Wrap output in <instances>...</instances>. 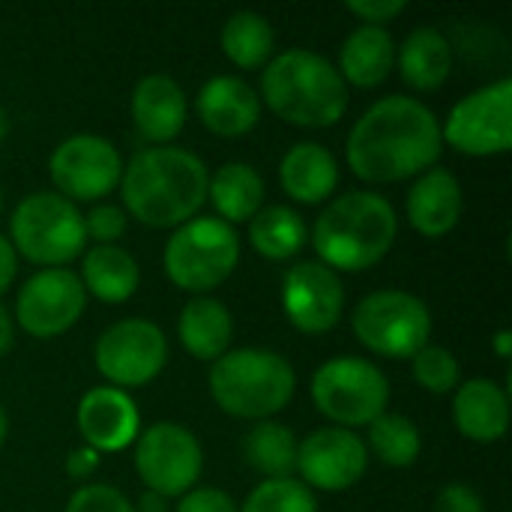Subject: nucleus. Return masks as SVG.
I'll list each match as a JSON object with an SVG mask.
<instances>
[{
  "label": "nucleus",
  "instance_id": "nucleus-1",
  "mask_svg": "<svg viewBox=\"0 0 512 512\" xmlns=\"http://www.w3.org/2000/svg\"><path fill=\"white\" fill-rule=\"evenodd\" d=\"M441 120L414 96H384L348 135V168L366 183H399L438 165Z\"/></svg>",
  "mask_w": 512,
  "mask_h": 512
},
{
  "label": "nucleus",
  "instance_id": "nucleus-2",
  "mask_svg": "<svg viewBox=\"0 0 512 512\" xmlns=\"http://www.w3.org/2000/svg\"><path fill=\"white\" fill-rule=\"evenodd\" d=\"M210 171L192 150L144 147L123 165L120 198L126 216L147 228H180L195 219L207 201Z\"/></svg>",
  "mask_w": 512,
  "mask_h": 512
},
{
  "label": "nucleus",
  "instance_id": "nucleus-3",
  "mask_svg": "<svg viewBox=\"0 0 512 512\" xmlns=\"http://www.w3.org/2000/svg\"><path fill=\"white\" fill-rule=\"evenodd\" d=\"M396 237L399 216L384 195L345 192L321 210L309 240L324 267L336 273H360L381 264Z\"/></svg>",
  "mask_w": 512,
  "mask_h": 512
},
{
  "label": "nucleus",
  "instance_id": "nucleus-4",
  "mask_svg": "<svg viewBox=\"0 0 512 512\" xmlns=\"http://www.w3.org/2000/svg\"><path fill=\"white\" fill-rule=\"evenodd\" d=\"M258 99L291 126L324 129L345 117L348 84L327 57L309 48H288L264 66Z\"/></svg>",
  "mask_w": 512,
  "mask_h": 512
},
{
  "label": "nucleus",
  "instance_id": "nucleus-5",
  "mask_svg": "<svg viewBox=\"0 0 512 512\" xmlns=\"http://www.w3.org/2000/svg\"><path fill=\"white\" fill-rule=\"evenodd\" d=\"M213 402L237 420H273L297 390L294 366L267 348H237L210 366Z\"/></svg>",
  "mask_w": 512,
  "mask_h": 512
},
{
  "label": "nucleus",
  "instance_id": "nucleus-6",
  "mask_svg": "<svg viewBox=\"0 0 512 512\" xmlns=\"http://www.w3.org/2000/svg\"><path fill=\"white\" fill-rule=\"evenodd\" d=\"M240 261L237 231L216 216H195L186 225L174 228L165 243L162 264L165 276L195 297H207L219 288Z\"/></svg>",
  "mask_w": 512,
  "mask_h": 512
},
{
  "label": "nucleus",
  "instance_id": "nucleus-7",
  "mask_svg": "<svg viewBox=\"0 0 512 512\" xmlns=\"http://www.w3.org/2000/svg\"><path fill=\"white\" fill-rule=\"evenodd\" d=\"M9 237L15 255L42 264V270L63 267L87 246L84 213L57 192H33L12 210Z\"/></svg>",
  "mask_w": 512,
  "mask_h": 512
},
{
  "label": "nucleus",
  "instance_id": "nucleus-8",
  "mask_svg": "<svg viewBox=\"0 0 512 512\" xmlns=\"http://www.w3.org/2000/svg\"><path fill=\"white\" fill-rule=\"evenodd\" d=\"M315 408L339 429L375 423L390 405L387 375L363 357H333L321 363L309 384Z\"/></svg>",
  "mask_w": 512,
  "mask_h": 512
},
{
  "label": "nucleus",
  "instance_id": "nucleus-9",
  "mask_svg": "<svg viewBox=\"0 0 512 512\" xmlns=\"http://www.w3.org/2000/svg\"><path fill=\"white\" fill-rule=\"evenodd\" d=\"M351 330L363 348L390 360H411L432 336V312L411 291H375L351 312Z\"/></svg>",
  "mask_w": 512,
  "mask_h": 512
},
{
  "label": "nucleus",
  "instance_id": "nucleus-10",
  "mask_svg": "<svg viewBox=\"0 0 512 512\" xmlns=\"http://www.w3.org/2000/svg\"><path fill=\"white\" fill-rule=\"evenodd\" d=\"M135 471L147 492L183 498L195 489L204 471V453L186 426L159 420L135 438Z\"/></svg>",
  "mask_w": 512,
  "mask_h": 512
},
{
  "label": "nucleus",
  "instance_id": "nucleus-11",
  "mask_svg": "<svg viewBox=\"0 0 512 512\" xmlns=\"http://www.w3.org/2000/svg\"><path fill=\"white\" fill-rule=\"evenodd\" d=\"M444 144L465 156H501L512 150V81H492L459 99L444 126Z\"/></svg>",
  "mask_w": 512,
  "mask_h": 512
},
{
  "label": "nucleus",
  "instance_id": "nucleus-12",
  "mask_svg": "<svg viewBox=\"0 0 512 512\" xmlns=\"http://www.w3.org/2000/svg\"><path fill=\"white\" fill-rule=\"evenodd\" d=\"M93 360L108 387L129 393L147 387L165 369L168 339L147 318H123L96 339Z\"/></svg>",
  "mask_w": 512,
  "mask_h": 512
},
{
  "label": "nucleus",
  "instance_id": "nucleus-13",
  "mask_svg": "<svg viewBox=\"0 0 512 512\" xmlns=\"http://www.w3.org/2000/svg\"><path fill=\"white\" fill-rule=\"evenodd\" d=\"M48 174L66 201H99L120 186L123 156L108 138L81 132L54 147Z\"/></svg>",
  "mask_w": 512,
  "mask_h": 512
},
{
  "label": "nucleus",
  "instance_id": "nucleus-14",
  "mask_svg": "<svg viewBox=\"0 0 512 512\" xmlns=\"http://www.w3.org/2000/svg\"><path fill=\"white\" fill-rule=\"evenodd\" d=\"M87 306V291L78 273L66 267H48L33 273L15 297V321L33 339L63 336L78 324Z\"/></svg>",
  "mask_w": 512,
  "mask_h": 512
},
{
  "label": "nucleus",
  "instance_id": "nucleus-15",
  "mask_svg": "<svg viewBox=\"0 0 512 512\" xmlns=\"http://www.w3.org/2000/svg\"><path fill=\"white\" fill-rule=\"evenodd\" d=\"M369 468L366 441L339 426H324L297 444V471L303 486L321 492H345L363 480Z\"/></svg>",
  "mask_w": 512,
  "mask_h": 512
},
{
  "label": "nucleus",
  "instance_id": "nucleus-16",
  "mask_svg": "<svg viewBox=\"0 0 512 512\" xmlns=\"http://www.w3.org/2000/svg\"><path fill=\"white\" fill-rule=\"evenodd\" d=\"M282 312L288 324L306 336H321L342 321L345 288L336 270L321 261H300L285 273Z\"/></svg>",
  "mask_w": 512,
  "mask_h": 512
},
{
  "label": "nucleus",
  "instance_id": "nucleus-17",
  "mask_svg": "<svg viewBox=\"0 0 512 512\" xmlns=\"http://www.w3.org/2000/svg\"><path fill=\"white\" fill-rule=\"evenodd\" d=\"M78 432L84 438V447L102 453H120L129 444H135L141 432L138 405L126 390L117 387H93L81 396L75 411Z\"/></svg>",
  "mask_w": 512,
  "mask_h": 512
},
{
  "label": "nucleus",
  "instance_id": "nucleus-18",
  "mask_svg": "<svg viewBox=\"0 0 512 512\" xmlns=\"http://www.w3.org/2000/svg\"><path fill=\"white\" fill-rule=\"evenodd\" d=\"M195 111L201 123L219 138L249 135L261 120L258 93L237 75H213L195 96Z\"/></svg>",
  "mask_w": 512,
  "mask_h": 512
},
{
  "label": "nucleus",
  "instance_id": "nucleus-19",
  "mask_svg": "<svg viewBox=\"0 0 512 512\" xmlns=\"http://www.w3.org/2000/svg\"><path fill=\"white\" fill-rule=\"evenodd\" d=\"M186 114H189L186 93L171 75L153 72L135 84L132 120L138 135L153 147H165L168 141H174L186 126Z\"/></svg>",
  "mask_w": 512,
  "mask_h": 512
},
{
  "label": "nucleus",
  "instance_id": "nucleus-20",
  "mask_svg": "<svg viewBox=\"0 0 512 512\" xmlns=\"http://www.w3.org/2000/svg\"><path fill=\"white\" fill-rule=\"evenodd\" d=\"M462 207H465V195L459 177L438 165L414 180L405 201L408 222L423 237L450 234L462 219Z\"/></svg>",
  "mask_w": 512,
  "mask_h": 512
},
{
  "label": "nucleus",
  "instance_id": "nucleus-21",
  "mask_svg": "<svg viewBox=\"0 0 512 512\" xmlns=\"http://www.w3.org/2000/svg\"><path fill=\"white\" fill-rule=\"evenodd\" d=\"M453 423L474 444H495L510 429V396L492 378H468L453 396Z\"/></svg>",
  "mask_w": 512,
  "mask_h": 512
},
{
  "label": "nucleus",
  "instance_id": "nucleus-22",
  "mask_svg": "<svg viewBox=\"0 0 512 512\" xmlns=\"http://www.w3.org/2000/svg\"><path fill=\"white\" fill-rule=\"evenodd\" d=\"M279 183L297 204H321L339 186V162L318 141H297L279 162Z\"/></svg>",
  "mask_w": 512,
  "mask_h": 512
},
{
  "label": "nucleus",
  "instance_id": "nucleus-23",
  "mask_svg": "<svg viewBox=\"0 0 512 512\" xmlns=\"http://www.w3.org/2000/svg\"><path fill=\"white\" fill-rule=\"evenodd\" d=\"M396 66V39L387 27L360 24L348 33L339 48V75L345 84L354 87H378L390 78Z\"/></svg>",
  "mask_w": 512,
  "mask_h": 512
},
{
  "label": "nucleus",
  "instance_id": "nucleus-24",
  "mask_svg": "<svg viewBox=\"0 0 512 512\" xmlns=\"http://www.w3.org/2000/svg\"><path fill=\"white\" fill-rule=\"evenodd\" d=\"M177 336L186 354L204 363H216L222 354H228L234 339V318L228 306L216 297H192L180 318H177Z\"/></svg>",
  "mask_w": 512,
  "mask_h": 512
},
{
  "label": "nucleus",
  "instance_id": "nucleus-25",
  "mask_svg": "<svg viewBox=\"0 0 512 512\" xmlns=\"http://www.w3.org/2000/svg\"><path fill=\"white\" fill-rule=\"evenodd\" d=\"M399 75L414 90H438L453 72V45L438 27H414L402 45H396Z\"/></svg>",
  "mask_w": 512,
  "mask_h": 512
},
{
  "label": "nucleus",
  "instance_id": "nucleus-26",
  "mask_svg": "<svg viewBox=\"0 0 512 512\" xmlns=\"http://www.w3.org/2000/svg\"><path fill=\"white\" fill-rule=\"evenodd\" d=\"M81 285L87 294H93L99 303H126L138 285H141V270L132 252L123 246H93L84 252L81 261Z\"/></svg>",
  "mask_w": 512,
  "mask_h": 512
},
{
  "label": "nucleus",
  "instance_id": "nucleus-27",
  "mask_svg": "<svg viewBox=\"0 0 512 512\" xmlns=\"http://www.w3.org/2000/svg\"><path fill=\"white\" fill-rule=\"evenodd\" d=\"M207 198L216 207V219L228 222H249L264 207V177L246 162H225L207 180Z\"/></svg>",
  "mask_w": 512,
  "mask_h": 512
},
{
  "label": "nucleus",
  "instance_id": "nucleus-28",
  "mask_svg": "<svg viewBox=\"0 0 512 512\" xmlns=\"http://www.w3.org/2000/svg\"><path fill=\"white\" fill-rule=\"evenodd\" d=\"M249 243L267 261H291L309 243V228L297 210L273 204L249 219Z\"/></svg>",
  "mask_w": 512,
  "mask_h": 512
},
{
  "label": "nucleus",
  "instance_id": "nucleus-29",
  "mask_svg": "<svg viewBox=\"0 0 512 512\" xmlns=\"http://www.w3.org/2000/svg\"><path fill=\"white\" fill-rule=\"evenodd\" d=\"M219 45H222V54L237 69H264L273 60L276 33L264 15L243 9V12H234L222 24Z\"/></svg>",
  "mask_w": 512,
  "mask_h": 512
},
{
  "label": "nucleus",
  "instance_id": "nucleus-30",
  "mask_svg": "<svg viewBox=\"0 0 512 512\" xmlns=\"http://www.w3.org/2000/svg\"><path fill=\"white\" fill-rule=\"evenodd\" d=\"M243 459L264 480H288L297 471V438L276 420H261L243 438Z\"/></svg>",
  "mask_w": 512,
  "mask_h": 512
},
{
  "label": "nucleus",
  "instance_id": "nucleus-31",
  "mask_svg": "<svg viewBox=\"0 0 512 512\" xmlns=\"http://www.w3.org/2000/svg\"><path fill=\"white\" fill-rule=\"evenodd\" d=\"M378 462L387 468H411L420 459L423 438L414 420L405 414L384 411L375 423H369V447Z\"/></svg>",
  "mask_w": 512,
  "mask_h": 512
},
{
  "label": "nucleus",
  "instance_id": "nucleus-32",
  "mask_svg": "<svg viewBox=\"0 0 512 512\" xmlns=\"http://www.w3.org/2000/svg\"><path fill=\"white\" fill-rule=\"evenodd\" d=\"M237 512H318V501L300 480H264L258 483Z\"/></svg>",
  "mask_w": 512,
  "mask_h": 512
},
{
  "label": "nucleus",
  "instance_id": "nucleus-33",
  "mask_svg": "<svg viewBox=\"0 0 512 512\" xmlns=\"http://www.w3.org/2000/svg\"><path fill=\"white\" fill-rule=\"evenodd\" d=\"M411 372H414V381L435 396L453 393L462 384V369H459L456 354L450 348H441V345L420 348L411 357Z\"/></svg>",
  "mask_w": 512,
  "mask_h": 512
},
{
  "label": "nucleus",
  "instance_id": "nucleus-34",
  "mask_svg": "<svg viewBox=\"0 0 512 512\" xmlns=\"http://www.w3.org/2000/svg\"><path fill=\"white\" fill-rule=\"evenodd\" d=\"M126 225V210L114 204H96L90 213H84V237L96 246H117V240L126 234Z\"/></svg>",
  "mask_w": 512,
  "mask_h": 512
},
{
  "label": "nucleus",
  "instance_id": "nucleus-35",
  "mask_svg": "<svg viewBox=\"0 0 512 512\" xmlns=\"http://www.w3.org/2000/svg\"><path fill=\"white\" fill-rule=\"evenodd\" d=\"M66 512H135V504H129V498L114 486L90 483L69 498Z\"/></svg>",
  "mask_w": 512,
  "mask_h": 512
},
{
  "label": "nucleus",
  "instance_id": "nucleus-36",
  "mask_svg": "<svg viewBox=\"0 0 512 512\" xmlns=\"http://www.w3.org/2000/svg\"><path fill=\"white\" fill-rule=\"evenodd\" d=\"M345 9H348L354 18H360L363 24L384 27L387 21L399 18V15L408 9V3H405V0H348Z\"/></svg>",
  "mask_w": 512,
  "mask_h": 512
},
{
  "label": "nucleus",
  "instance_id": "nucleus-37",
  "mask_svg": "<svg viewBox=\"0 0 512 512\" xmlns=\"http://www.w3.org/2000/svg\"><path fill=\"white\" fill-rule=\"evenodd\" d=\"M177 512H237V504L228 492L213 489V486H201V489H192L180 498Z\"/></svg>",
  "mask_w": 512,
  "mask_h": 512
},
{
  "label": "nucleus",
  "instance_id": "nucleus-38",
  "mask_svg": "<svg viewBox=\"0 0 512 512\" xmlns=\"http://www.w3.org/2000/svg\"><path fill=\"white\" fill-rule=\"evenodd\" d=\"M435 512H486V504L477 489L465 483H450L438 492Z\"/></svg>",
  "mask_w": 512,
  "mask_h": 512
},
{
  "label": "nucleus",
  "instance_id": "nucleus-39",
  "mask_svg": "<svg viewBox=\"0 0 512 512\" xmlns=\"http://www.w3.org/2000/svg\"><path fill=\"white\" fill-rule=\"evenodd\" d=\"M99 453L90 450V447H75L69 456H66V474L69 480H90L99 468Z\"/></svg>",
  "mask_w": 512,
  "mask_h": 512
},
{
  "label": "nucleus",
  "instance_id": "nucleus-40",
  "mask_svg": "<svg viewBox=\"0 0 512 512\" xmlns=\"http://www.w3.org/2000/svg\"><path fill=\"white\" fill-rule=\"evenodd\" d=\"M15 273H18V255H15V249H12V243L0 234V294L9 291Z\"/></svg>",
  "mask_w": 512,
  "mask_h": 512
},
{
  "label": "nucleus",
  "instance_id": "nucleus-41",
  "mask_svg": "<svg viewBox=\"0 0 512 512\" xmlns=\"http://www.w3.org/2000/svg\"><path fill=\"white\" fill-rule=\"evenodd\" d=\"M15 345V324H12V315L9 309L0 303V357H6Z\"/></svg>",
  "mask_w": 512,
  "mask_h": 512
},
{
  "label": "nucleus",
  "instance_id": "nucleus-42",
  "mask_svg": "<svg viewBox=\"0 0 512 512\" xmlns=\"http://www.w3.org/2000/svg\"><path fill=\"white\" fill-rule=\"evenodd\" d=\"M135 512H168V498H162L156 492H144L135 504Z\"/></svg>",
  "mask_w": 512,
  "mask_h": 512
},
{
  "label": "nucleus",
  "instance_id": "nucleus-43",
  "mask_svg": "<svg viewBox=\"0 0 512 512\" xmlns=\"http://www.w3.org/2000/svg\"><path fill=\"white\" fill-rule=\"evenodd\" d=\"M492 348H495V354H498L501 360H510L512 357V330L510 327H501V330L495 333V339H492Z\"/></svg>",
  "mask_w": 512,
  "mask_h": 512
},
{
  "label": "nucleus",
  "instance_id": "nucleus-44",
  "mask_svg": "<svg viewBox=\"0 0 512 512\" xmlns=\"http://www.w3.org/2000/svg\"><path fill=\"white\" fill-rule=\"evenodd\" d=\"M6 435H9V417H6V411L0 408V447L6 444Z\"/></svg>",
  "mask_w": 512,
  "mask_h": 512
},
{
  "label": "nucleus",
  "instance_id": "nucleus-45",
  "mask_svg": "<svg viewBox=\"0 0 512 512\" xmlns=\"http://www.w3.org/2000/svg\"><path fill=\"white\" fill-rule=\"evenodd\" d=\"M0 213H3V189H0Z\"/></svg>",
  "mask_w": 512,
  "mask_h": 512
}]
</instances>
